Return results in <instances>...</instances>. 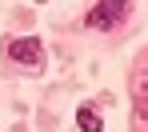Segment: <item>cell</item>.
Returning <instances> with one entry per match:
<instances>
[{
  "instance_id": "2",
  "label": "cell",
  "mask_w": 148,
  "mask_h": 132,
  "mask_svg": "<svg viewBox=\"0 0 148 132\" xmlns=\"http://www.w3.org/2000/svg\"><path fill=\"white\" fill-rule=\"evenodd\" d=\"M128 16V0H100L96 8L88 12V28H100V32H112Z\"/></svg>"
},
{
  "instance_id": "1",
  "label": "cell",
  "mask_w": 148,
  "mask_h": 132,
  "mask_svg": "<svg viewBox=\"0 0 148 132\" xmlns=\"http://www.w3.org/2000/svg\"><path fill=\"white\" fill-rule=\"evenodd\" d=\"M4 52H8V60H16V64H24V68H44V44H40L36 36H16V40H8Z\"/></svg>"
},
{
  "instance_id": "3",
  "label": "cell",
  "mask_w": 148,
  "mask_h": 132,
  "mask_svg": "<svg viewBox=\"0 0 148 132\" xmlns=\"http://www.w3.org/2000/svg\"><path fill=\"white\" fill-rule=\"evenodd\" d=\"M76 124L80 132H104V120L96 116V108H76Z\"/></svg>"
},
{
  "instance_id": "4",
  "label": "cell",
  "mask_w": 148,
  "mask_h": 132,
  "mask_svg": "<svg viewBox=\"0 0 148 132\" xmlns=\"http://www.w3.org/2000/svg\"><path fill=\"white\" fill-rule=\"evenodd\" d=\"M136 116L148 120V72L140 76V84H136Z\"/></svg>"
}]
</instances>
